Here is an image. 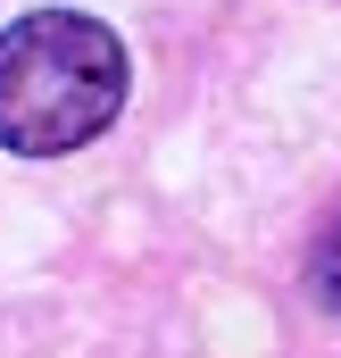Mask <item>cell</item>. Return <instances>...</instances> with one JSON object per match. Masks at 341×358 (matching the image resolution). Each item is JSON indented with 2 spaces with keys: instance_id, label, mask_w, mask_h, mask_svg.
<instances>
[{
  "instance_id": "cell-1",
  "label": "cell",
  "mask_w": 341,
  "mask_h": 358,
  "mask_svg": "<svg viewBox=\"0 0 341 358\" xmlns=\"http://www.w3.org/2000/svg\"><path fill=\"white\" fill-rule=\"evenodd\" d=\"M125 42L84 8H25L0 34V142L25 159H67L125 108Z\"/></svg>"
},
{
  "instance_id": "cell-2",
  "label": "cell",
  "mask_w": 341,
  "mask_h": 358,
  "mask_svg": "<svg viewBox=\"0 0 341 358\" xmlns=\"http://www.w3.org/2000/svg\"><path fill=\"white\" fill-rule=\"evenodd\" d=\"M308 275H317V300H325V308H341V217L317 234V259H308Z\"/></svg>"
}]
</instances>
